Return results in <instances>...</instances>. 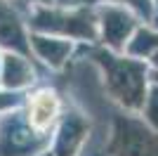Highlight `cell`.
I'll list each match as a JSON object with an SVG mask.
<instances>
[{
  "mask_svg": "<svg viewBox=\"0 0 158 156\" xmlns=\"http://www.w3.org/2000/svg\"><path fill=\"white\" fill-rule=\"evenodd\" d=\"M76 54L94 62L102 73V85L118 109L139 111L149 90V62L113 52L99 43H78Z\"/></svg>",
  "mask_w": 158,
  "mask_h": 156,
  "instance_id": "cell-1",
  "label": "cell"
},
{
  "mask_svg": "<svg viewBox=\"0 0 158 156\" xmlns=\"http://www.w3.org/2000/svg\"><path fill=\"white\" fill-rule=\"evenodd\" d=\"M28 31L52 33L73 43H97V12L87 2H54L26 10Z\"/></svg>",
  "mask_w": 158,
  "mask_h": 156,
  "instance_id": "cell-2",
  "label": "cell"
},
{
  "mask_svg": "<svg viewBox=\"0 0 158 156\" xmlns=\"http://www.w3.org/2000/svg\"><path fill=\"white\" fill-rule=\"evenodd\" d=\"M106 156H158V130L151 128L139 111L116 109L104 144Z\"/></svg>",
  "mask_w": 158,
  "mask_h": 156,
  "instance_id": "cell-3",
  "label": "cell"
},
{
  "mask_svg": "<svg viewBox=\"0 0 158 156\" xmlns=\"http://www.w3.org/2000/svg\"><path fill=\"white\" fill-rule=\"evenodd\" d=\"M50 142L52 132L31 128L21 104L0 114V156H38L50 149Z\"/></svg>",
  "mask_w": 158,
  "mask_h": 156,
  "instance_id": "cell-4",
  "label": "cell"
},
{
  "mask_svg": "<svg viewBox=\"0 0 158 156\" xmlns=\"http://www.w3.org/2000/svg\"><path fill=\"white\" fill-rule=\"evenodd\" d=\"M94 12H97L99 33L97 43L113 52H125V45L132 38V33L137 31L139 24H144L135 10L125 5H116V2H99L94 5Z\"/></svg>",
  "mask_w": 158,
  "mask_h": 156,
  "instance_id": "cell-5",
  "label": "cell"
},
{
  "mask_svg": "<svg viewBox=\"0 0 158 156\" xmlns=\"http://www.w3.org/2000/svg\"><path fill=\"white\" fill-rule=\"evenodd\" d=\"M64 106L66 97L61 95L59 85L54 83H45L33 88V90H26L24 102H21L26 121L31 123V128L40 130V132H52L57 121L64 114Z\"/></svg>",
  "mask_w": 158,
  "mask_h": 156,
  "instance_id": "cell-6",
  "label": "cell"
},
{
  "mask_svg": "<svg viewBox=\"0 0 158 156\" xmlns=\"http://www.w3.org/2000/svg\"><path fill=\"white\" fill-rule=\"evenodd\" d=\"M92 130V118L85 111L76 106L73 102L66 99L64 114L57 121L52 130V142H50V151L54 156H78V151L83 149L87 135Z\"/></svg>",
  "mask_w": 158,
  "mask_h": 156,
  "instance_id": "cell-7",
  "label": "cell"
},
{
  "mask_svg": "<svg viewBox=\"0 0 158 156\" xmlns=\"http://www.w3.org/2000/svg\"><path fill=\"white\" fill-rule=\"evenodd\" d=\"M28 45H31V57L43 69H47L52 73H59L76 57L78 43H73L69 38H61V36H52V33L31 31L28 33Z\"/></svg>",
  "mask_w": 158,
  "mask_h": 156,
  "instance_id": "cell-8",
  "label": "cell"
},
{
  "mask_svg": "<svg viewBox=\"0 0 158 156\" xmlns=\"http://www.w3.org/2000/svg\"><path fill=\"white\" fill-rule=\"evenodd\" d=\"M26 10L17 0H0V50H12L31 57Z\"/></svg>",
  "mask_w": 158,
  "mask_h": 156,
  "instance_id": "cell-9",
  "label": "cell"
},
{
  "mask_svg": "<svg viewBox=\"0 0 158 156\" xmlns=\"http://www.w3.org/2000/svg\"><path fill=\"white\" fill-rule=\"evenodd\" d=\"M38 62L28 54L12 50H2L0 57V88L5 90L26 92L38 83Z\"/></svg>",
  "mask_w": 158,
  "mask_h": 156,
  "instance_id": "cell-10",
  "label": "cell"
},
{
  "mask_svg": "<svg viewBox=\"0 0 158 156\" xmlns=\"http://www.w3.org/2000/svg\"><path fill=\"white\" fill-rule=\"evenodd\" d=\"M158 50V26L153 24H139L137 31L132 33V38L125 45V54L137 59H149Z\"/></svg>",
  "mask_w": 158,
  "mask_h": 156,
  "instance_id": "cell-11",
  "label": "cell"
},
{
  "mask_svg": "<svg viewBox=\"0 0 158 156\" xmlns=\"http://www.w3.org/2000/svg\"><path fill=\"white\" fill-rule=\"evenodd\" d=\"M87 5H99V2H116V5H125L142 17L144 24H153V0H80Z\"/></svg>",
  "mask_w": 158,
  "mask_h": 156,
  "instance_id": "cell-12",
  "label": "cell"
},
{
  "mask_svg": "<svg viewBox=\"0 0 158 156\" xmlns=\"http://www.w3.org/2000/svg\"><path fill=\"white\" fill-rule=\"evenodd\" d=\"M139 116L144 118L151 128L158 130V85L149 80V90L144 95V102H142V109H139Z\"/></svg>",
  "mask_w": 158,
  "mask_h": 156,
  "instance_id": "cell-13",
  "label": "cell"
},
{
  "mask_svg": "<svg viewBox=\"0 0 158 156\" xmlns=\"http://www.w3.org/2000/svg\"><path fill=\"white\" fill-rule=\"evenodd\" d=\"M24 102V92H17V90H5L0 88V114L7 109H14Z\"/></svg>",
  "mask_w": 158,
  "mask_h": 156,
  "instance_id": "cell-14",
  "label": "cell"
},
{
  "mask_svg": "<svg viewBox=\"0 0 158 156\" xmlns=\"http://www.w3.org/2000/svg\"><path fill=\"white\" fill-rule=\"evenodd\" d=\"M57 0H17V5L28 10V7H38V5H54Z\"/></svg>",
  "mask_w": 158,
  "mask_h": 156,
  "instance_id": "cell-15",
  "label": "cell"
},
{
  "mask_svg": "<svg viewBox=\"0 0 158 156\" xmlns=\"http://www.w3.org/2000/svg\"><path fill=\"white\" fill-rule=\"evenodd\" d=\"M146 62H149V66H151V69H158V50L153 52V54L146 59Z\"/></svg>",
  "mask_w": 158,
  "mask_h": 156,
  "instance_id": "cell-16",
  "label": "cell"
},
{
  "mask_svg": "<svg viewBox=\"0 0 158 156\" xmlns=\"http://www.w3.org/2000/svg\"><path fill=\"white\" fill-rule=\"evenodd\" d=\"M149 80L158 85V69H151V66H149Z\"/></svg>",
  "mask_w": 158,
  "mask_h": 156,
  "instance_id": "cell-17",
  "label": "cell"
},
{
  "mask_svg": "<svg viewBox=\"0 0 158 156\" xmlns=\"http://www.w3.org/2000/svg\"><path fill=\"white\" fill-rule=\"evenodd\" d=\"M153 26H158V0H153Z\"/></svg>",
  "mask_w": 158,
  "mask_h": 156,
  "instance_id": "cell-18",
  "label": "cell"
},
{
  "mask_svg": "<svg viewBox=\"0 0 158 156\" xmlns=\"http://www.w3.org/2000/svg\"><path fill=\"white\" fill-rule=\"evenodd\" d=\"M38 156H54V154H52L50 149H47V151H43V154H38Z\"/></svg>",
  "mask_w": 158,
  "mask_h": 156,
  "instance_id": "cell-19",
  "label": "cell"
},
{
  "mask_svg": "<svg viewBox=\"0 0 158 156\" xmlns=\"http://www.w3.org/2000/svg\"><path fill=\"white\" fill-rule=\"evenodd\" d=\"M57 2H66L69 5V2H80V0H57Z\"/></svg>",
  "mask_w": 158,
  "mask_h": 156,
  "instance_id": "cell-20",
  "label": "cell"
},
{
  "mask_svg": "<svg viewBox=\"0 0 158 156\" xmlns=\"http://www.w3.org/2000/svg\"><path fill=\"white\" fill-rule=\"evenodd\" d=\"M0 57H2V50H0Z\"/></svg>",
  "mask_w": 158,
  "mask_h": 156,
  "instance_id": "cell-21",
  "label": "cell"
},
{
  "mask_svg": "<svg viewBox=\"0 0 158 156\" xmlns=\"http://www.w3.org/2000/svg\"><path fill=\"white\" fill-rule=\"evenodd\" d=\"M102 156H106V154H102Z\"/></svg>",
  "mask_w": 158,
  "mask_h": 156,
  "instance_id": "cell-22",
  "label": "cell"
}]
</instances>
